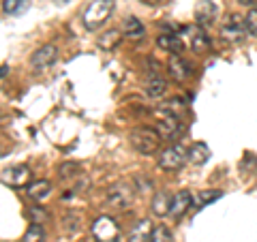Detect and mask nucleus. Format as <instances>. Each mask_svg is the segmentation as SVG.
I'll return each mask as SVG.
<instances>
[{"label":"nucleus","mask_w":257,"mask_h":242,"mask_svg":"<svg viewBox=\"0 0 257 242\" xmlns=\"http://www.w3.org/2000/svg\"><path fill=\"white\" fill-rule=\"evenodd\" d=\"M128 140H131V146L138 152H142V155H152V152L159 148L161 133L150 127H138L131 131Z\"/></svg>","instance_id":"nucleus-1"},{"label":"nucleus","mask_w":257,"mask_h":242,"mask_svg":"<svg viewBox=\"0 0 257 242\" xmlns=\"http://www.w3.org/2000/svg\"><path fill=\"white\" fill-rule=\"evenodd\" d=\"M111 9H114V0H94L88 5V9L84 13V26L88 30H96L107 22Z\"/></svg>","instance_id":"nucleus-2"},{"label":"nucleus","mask_w":257,"mask_h":242,"mask_svg":"<svg viewBox=\"0 0 257 242\" xmlns=\"http://www.w3.org/2000/svg\"><path fill=\"white\" fill-rule=\"evenodd\" d=\"M133 197H135L133 184L131 182H118L107 193V204L118 208V210H124V208L133 201Z\"/></svg>","instance_id":"nucleus-3"},{"label":"nucleus","mask_w":257,"mask_h":242,"mask_svg":"<svg viewBox=\"0 0 257 242\" xmlns=\"http://www.w3.org/2000/svg\"><path fill=\"white\" fill-rule=\"evenodd\" d=\"M92 236L96 242H116L120 236V227L111 216H101L92 225Z\"/></svg>","instance_id":"nucleus-4"},{"label":"nucleus","mask_w":257,"mask_h":242,"mask_svg":"<svg viewBox=\"0 0 257 242\" xmlns=\"http://www.w3.org/2000/svg\"><path fill=\"white\" fill-rule=\"evenodd\" d=\"M244 32H246V22H244V18H240L238 13L227 15V20H225L223 26H221L223 39H225V41H231V43L242 41Z\"/></svg>","instance_id":"nucleus-5"},{"label":"nucleus","mask_w":257,"mask_h":242,"mask_svg":"<svg viewBox=\"0 0 257 242\" xmlns=\"http://www.w3.org/2000/svg\"><path fill=\"white\" fill-rule=\"evenodd\" d=\"M189 159V152L184 150V146H170L167 150H163V155L159 159V167L161 169H167V172H176L184 165V161Z\"/></svg>","instance_id":"nucleus-6"},{"label":"nucleus","mask_w":257,"mask_h":242,"mask_svg":"<svg viewBox=\"0 0 257 242\" xmlns=\"http://www.w3.org/2000/svg\"><path fill=\"white\" fill-rule=\"evenodd\" d=\"M0 178L7 187H26V182L30 180V169L26 165H11L3 169Z\"/></svg>","instance_id":"nucleus-7"},{"label":"nucleus","mask_w":257,"mask_h":242,"mask_svg":"<svg viewBox=\"0 0 257 242\" xmlns=\"http://www.w3.org/2000/svg\"><path fill=\"white\" fill-rule=\"evenodd\" d=\"M56 58H58V50H56V45H43V47H39V50L32 54L30 62H32V69L35 71H45L56 62Z\"/></svg>","instance_id":"nucleus-8"},{"label":"nucleus","mask_w":257,"mask_h":242,"mask_svg":"<svg viewBox=\"0 0 257 242\" xmlns=\"http://www.w3.org/2000/svg\"><path fill=\"white\" fill-rule=\"evenodd\" d=\"M216 20V5L212 3V0H199L197 7H195V22L197 26L202 28H208L212 26Z\"/></svg>","instance_id":"nucleus-9"},{"label":"nucleus","mask_w":257,"mask_h":242,"mask_svg":"<svg viewBox=\"0 0 257 242\" xmlns=\"http://www.w3.org/2000/svg\"><path fill=\"white\" fill-rule=\"evenodd\" d=\"M157 43L159 47H163L170 54H180L184 50V41H182L180 32H163V35H159Z\"/></svg>","instance_id":"nucleus-10"},{"label":"nucleus","mask_w":257,"mask_h":242,"mask_svg":"<svg viewBox=\"0 0 257 242\" xmlns=\"http://www.w3.org/2000/svg\"><path fill=\"white\" fill-rule=\"evenodd\" d=\"M191 204H193V197H191L189 191L176 193V195L172 197V210H170V214L174 216V219H180V216L187 214V210L191 208Z\"/></svg>","instance_id":"nucleus-11"},{"label":"nucleus","mask_w":257,"mask_h":242,"mask_svg":"<svg viewBox=\"0 0 257 242\" xmlns=\"http://www.w3.org/2000/svg\"><path fill=\"white\" fill-rule=\"evenodd\" d=\"M167 71H170V75L174 82H184V79L189 77V64L184 62L178 54H172L170 56V62H167Z\"/></svg>","instance_id":"nucleus-12"},{"label":"nucleus","mask_w":257,"mask_h":242,"mask_svg":"<svg viewBox=\"0 0 257 242\" xmlns=\"http://www.w3.org/2000/svg\"><path fill=\"white\" fill-rule=\"evenodd\" d=\"M152 225L148 219H142L133 225V229L128 231V242H148L152 238Z\"/></svg>","instance_id":"nucleus-13"},{"label":"nucleus","mask_w":257,"mask_h":242,"mask_svg":"<svg viewBox=\"0 0 257 242\" xmlns=\"http://www.w3.org/2000/svg\"><path fill=\"white\" fill-rule=\"evenodd\" d=\"M189 32V39H191V47H193V52H197V54H204L210 50V39L206 37V32L202 28H184Z\"/></svg>","instance_id":"nucleus-14"},{"label":"nucleus","mask_w":257,"mask_h":242,"mask_svg":"<svg viewBox=\"0 0 257 242\" xmlns=\"http://www.w3.org/2000/svg\"><path fill=\"white\" fill-rule=\"evenodd\" d=\"M178 116L176 114H170V111L163 109V114H159V123H157V131L161 135H174L176 131H178Z\"/></svg>","instance_id":"nucleus-15"},{"label":"nucleus","mask_w":257,"mask_h":242,"mask_svg":"<svg viewBox=\"0 0 257 242\" xmlns=\"http://www.w3.org/2000/svg\"><path fill=\"white\" fill-rule=\"evenodd\" d=\"M170 210H172V197L165 191H159L155 199H152V212L157 216H163V214H170Z\"/></svg>","instance_id":"nucleus-16"},{"label":"nucleus","mask_w":257,"mask_h":242,"mask_svg":"<svg viewBox=\"0 0 257 242\" xmlns=\"http://www.w3.org/2000/svg\"><path fill=\"white\" fill-rule=\"evenodd\" d=\"M167 90V84H165V79H163V75H159V73H152L148 75V82H146V92L150 94V96H161Z\"/></svg>","instance_id":"nucleus-17"},{"label":"nucleus","mask_w":257,"mask_h":242,"mask_svg":"<svg viewBox=\"0 0 257 242\" xmlns=\"http://www.w3.org/2000/svg\"><path fill=\"white\" fill-rule=\"evenodd\" d=\"M189 159L193 161L195 165H204L208 159H210V148L206 146L204 142H197V144H193L191 150H189Z\"/></svg>","instance_id":"nucleus-18"},{"label":"nucleus","mask_w":257,"mask_h":242,"mask_svg":"<svg viewBox=\"0 0 257 242\" xmlns=\"http://www.w3.org/2000/svg\"><path fill=\"white\" fill-rule=\"evenodd\" d=\"M120 39H122V37H120V30H114V28H111V30H105V32H103V35L99 37V39H96V43H99V47H101V50H114V47L120 43Z\"/></svg>","instance_id":"nucleus-19"},{"label":"nucleus","mask_w":257,"mask_h":242,"mask_svg":"<svg viewBox=\"0 0 257 242\" xmlns=\"http://www.w3.org/2000/svg\"><path fill=\"white\" fill-rule=\"evenodd\" d=\"M50 189H52V184L47 180H37L26 189V193H28V197H32V199H43V197L50 195Z\"/></svg>","instance_id":"nucleus-20"},{"label":"nucleus","mask_w":257,"mask_h":242,"mask_svg":"<svg viewBox=\"0 0 257 242\" xmlns=\"http://www.w3.org/2000/svg\"><path fill=\"white\" fill-rule=\"evenodd\" d=\"M28 9V0H3V11L7 15H20Z\"/></svg>","instance_id":"nucleus-21"},{"label":"nucleus","mask_w":257,"mask_h":242,"mask_svg":"<svg viewBox=\"0 0 257 242\" xmlns=\"http://www.w3.org/2000/svg\"><path fill=\"white\" fill-rule=\"evenodd\" d=\"M124 32H126V37H131V39H142V35H144L142 22L138 18H126L124 20Z\"/></svg>","instance_id":"nucleus-22"},{"label":"nucleus","mask_w":257,"mask_h":242,"mask_svg":"<svg viewBox=\"0 0 257 242\" xmlns=\"http://www.w3.org/2000/svg\"><path fill=\"white\" fill-rule=\"evenodd\" d=\"M43 240H45V229L41 225H30L22 238V242H43Z\"/></svg>","instance_id":"nucleus-23"},{"label":"nucleus","mask_w":257,"mask_h":242,"mask_svg":"<svg viewBox=\"0 0 257 242\" xmlns=\"http://www.w3.org/2000/svg\"><path fill=\"white\" fill-rule=\"evenodd\" d=\"M28 219L32 225H43L47 219H50V214H47L43 208H39V206H32L30 210H28Z\"/></svg>","instance_id":"nucleus-24"},{"label":"nucleus","mask_w":257,"mask_h":242,"mask_svg":"<svg viewBox=\"0 0 257 242\" xmlns=\"http://www.w3.org/2000/svg\"><path fill=\"white\" fill-rule=\"evenodd\" d=\"M223 195L221 191H199L197 193V206H208L212 204L214 199H219Z\"/></svg>","instance_id":"nucleus-25"},{"label":"nucleus","mask_w":257,"mask_h":242,"mask_svg":"<svg viewBox=\"0 0 257 242\" xmlns=\"http://www.w3.org/2000/svg\"><path fill=\"white\" fill-rule=\"evenodd\" d=\"M150 242H174V240H172L170 229L163 227V225H159V227H155V231H152Z\"/></svg>","instance_id":"nucleus-26"},{"label":"nucleus","mask_w":257,"mask_h":242,"mask_svg":"<svg viewBox=\"0 0 257 242\" xmlns=\"http://www.w3.org/2000/svg\"><path fill=\"white\" fill-rule=\"evenodd\" d=\"M244 22H246V32H248V35L257 37V7L248 11V15L244 18Z\"/></svg>","instance_id":"nucleus-27"},{"label":"nucleus","mask_w":257,"mask_h":242,"mask_svg":"<svg viewBox=\"0 0 257 242\" xmlns=\"http://www.w3.org/2000/svg\"><path fill=\"white\" fill-rule=\"evenodd\" d=\"M58 172H60L62 178H71V176L79 174V165H77V163H62V165L58 167Z\"/></svg>","instance_id":"nucleus-28"},{"label":"nucleus","mask_w":257,"mask_h":242,"mask_svg":"<svg viewBox=\"0 0 257 242\" xmlns=\"http://www.w3.org/2000/svg\"><path fill=\"white\" fill-rule=\"evenodd\" d=\"M240 5H246V7H253V5H257V0H238Z\"/></svg>","instance_id":"nucleus-29"},{"label":"nucleus","mask_w":257,"mask_h":242,"mask_svg":"<svg viewBox=\"0 0 257 242\" xmlns=\"http://www.w3.org/2000/svg\"><path fill=\"white\" fill-rule=\"evenodd\" d=\"M142 3H144V5H152V7H155V5L161 3V0H142Z\"/></svg>","instance_id":"nucleus-30"},{"label":"nucleus","mask_w":257,"mask_h":242,"mask_svg":"<svg viewBox=\"0 0 257 242\" xmlns=\"http://www.w3.org/2000/svg\"><path fill=\"white\" fill-rule=\"evenodd\" d=\"M56 3H58V5H64V3H69V0H56Z\"/></svg>","instance_id":"nucleus-31"}]
</instances>
